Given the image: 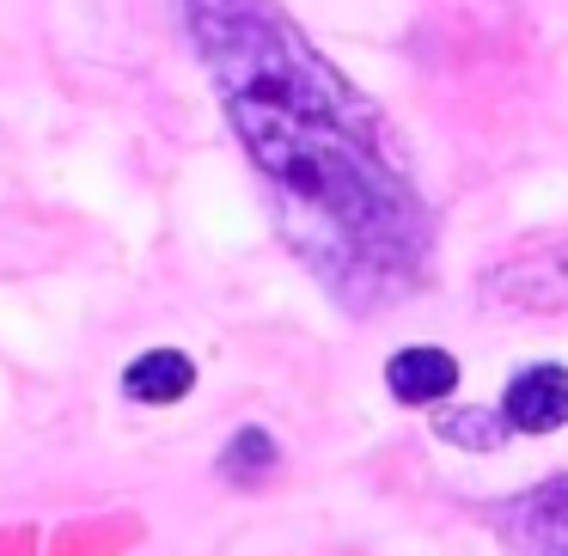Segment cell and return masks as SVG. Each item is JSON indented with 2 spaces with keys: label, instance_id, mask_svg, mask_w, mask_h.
<instances>
[{
  "label": "cell",
  "instance_id": "8992f818",
  "mask_svg": "<svg viewBox=\"0 0 568 556\" xmlns=\"http://www.w3.org/2000/svg\"><path fill=\"white\" fill-rule=\"evenodd\" d=\"M190 385H196V361L184 355V348H148L141 361H129L123 373V392L135 397V404H178V397H190Z\"/></svg>",
  "mask_w": 568,
  "mask_h": 556
},
{
  "label": "cell",
  "instance_id": "5b68a950",
  "mask_svg": "<svg viewBox=\"0 0 568 556\" xmlns=\"http://www.w3.org/2000/svg\"><path fill=\"white\" fill-rule=\"evenodd\" d=\"M385 392L397 397V404H440V397L458 392V361L446 355V348L434 343H416V348H397L392 361H385Z\"/></svg>",
  "mask_w": 568,
  "mask_h": 556
},
{
  "label": "cell",
  "instance_id": "6da1fadb",
  "mask_svg": "<svg viewBox=\"0 0 568 556\" xmlns=\"http://www.w3.org/2000/svg\"><path fill=\"white\" fill-rule=\"evenodd\" d=\"M275 233L348 312H385L434 282V209L385 111L275 0H178Z\"/></svg>",
  "mask_w": 568,
  "mask_h": 556
},
{
  "label": "cell",
  "instance_id": "277c9868",
  "mask_svg": "<svg viewBox=\"0 0 568 556\" xmlns=\"http://www.w3.org/2000/svg\"><path fill=\"white\" fill-rule=\"evenodd\" d=\"M501 416L514 434H556L568 422V367H556V361L519 367L514 380H507Z\"/></svg>",
  "mask_w": 568,
  "mask_h": 556
},
{
  "label": "cell",
  "instance_id": "ba28073f",
  "mask_svg": "<svg viewBox=\"0 0 568 556\" xmlns=\"http://www.w3.org/2000/svg\"><path fill=\"white\" fill-rule=\"evenodd\" d=\"M275 458H282L275 434H263V428H239V434H233V446L221 453V477H226V483H257L263 471H275Z\"/></svg>",
  "mask_w": 568,
  "mask_h": 556
},
{
  "label": "cell",
  "instance_id": "7a4b0ae2",
  "mask_svg": "<svg viewBox=\"0 0 568 556\" xmlns=\"http://www.w3.org/2000/svg\"><path fill=\"white\" fill-rule=\"evenodd\" d=\"M489 312H526V319H556L568 312V239H531L489 263L477 282Z\"/></svg>",
  "mask_w": 568,
  "mask_h": 556
},
{
  "label": "cell",
  "instance_id": "3957f363",
  "mask_svg": "<svg viewBox=\"0 0 568 556\" xmlns=\"http://www.w3.org/2000/svg\"><path fill=\"white\" fill-rule=\"evenodd\" d=\"M483 519H489L514 550L568 556V477H550L526 495H507V502L483 507Z\"/></svg>",
  "mask_w": 568,
  "mask_h": 556
},
{
  "label": "cell",
  "instance_id": "52a82bcc",
  "mask_svg": "<svg viewBox=\"0 0 568 556\" xmlns=\"http://www.w3.org/2000/svg\"><path fill=\"white\" fill-rule=\"evenodd\" d=\"M434 434H440L446 446H465V453H495L514 428H507V416L489 404H458V410H440V416H434Z\"/></svg>",
  "mask_w": 568,
  "mask_h": 556
}]
</instances>
